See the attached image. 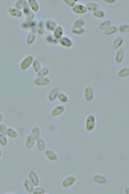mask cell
Here are the masks:
<instances>
[{
  "instance_id": "d6986e66",
  "label": "cell",
  "mask_w": 129,
  "mask_h": 194,
  "mask_svg": "<svg viewBox=\"0 0 129 194\" xmlns=\"http://www.w3.org/2000/svg\"><path fill=\"white\" fill-rule=\"evenodd\" d=\"M124 43V38L123 37H117L115 40H114L113 44H112V47H113L114 50H118L120 49V47L123 45Z\"/></svg>"
},
{
  "instance_id": "7402d4cb",
  "label": "cell",
  "mask_w": 129,
  "mask_h": 194,
  "mask_svg": "<svg viewBox=\"0 0 129 194\" xmlns=\"http://www.w3.org/2000/svg\"><path fill=\"white\" fill-rule=\"evenodd\" d=\"M31 135H32V137L35 138L36 141L41 138V137H40V135H41V131H40V127H39L38 125H36V126H33V127H32Z\"/></svg>"
},
{
  "instance_id": "f1b7e54d",
  "label": "cell",
  "mask_w": 129,
  "mask_h": 194,
  "mask_svg": "<svg viewBox=\"0 0 129 194\" xmlns=\"http://www.w3.org/2000/svg\"><path fill=\"white\" fill-rule=\"evenodd\" d=\"M6 136H9V137L12 138V139H16V138L19 137V133H17L14 129H8Z\"/></svg>"
},
{
  "instance_id": "2e32d148",
  "label": "cell",
  "mask_w": 129,
  "mask_h": 194,
  "mask_svg": "<svg viewBox=\"0 0 129 194\" xmlns=\"http://www.w3.org/2000/svg\"><path fill=\"white\" fill-rule=\"evenodd\" d=\"M27 3H28L29 8H30V10H31L33 13L38 12L39 11L38 1H36V0H27Z\"/></svg>"
},
{
  "instance_id": "f6af8a7d",
  "label": "cell",
  "mask_w": 129,
  "mask_h": 194,
  "mask_svg": "<svg viewBox=\"0 0 129 194\" xmlns=\"http://www.w3.org/2000/svg\"><path fill=\"white\" fill-rule=\"evenodd\" d=\"M2 120H3V114L2 113H0V123L2 122Z\"/></svg>"
},
{
  "instance_id": "277c9868",
  "label": "cell",
  "mask_w": 129,
  "mask_h": 194,
  "mask_svg": "<svg viewBox=\"0 0 129 194\" xmlns=\"http://www.w3.org/2000/svg\"><path fill=\"white\" fill-rule=\"evenodd\" d=\"M84 97H85L86 101L91 103V100L94 99V88L91 85H88L86 86L85 91H84Z\"/></svg>"
},
{
  "instance_id": "ffe728a7",
  "label": "cell",
  "mask_w": 129,
  "mask_h": 194,
  "mask_svg": "<svg viewBox=\"0 0 129 194\" xmlns=\"http://www.w3.org/2000/svg\"><path fill=\"white\" fill-rule=\"evenodd\" d=\"M117 32H118V30H117V26H115V25H111L110 27H108L107 29H104L103 30L105 36H112V34H116Z\"/></svg>"
},
{
  "instance_id": "83f0119b",
  "label": "cell",
  "mask_w": 129,
  "mask_h": 194,
  "mask_svg": "<svg viewBox=\"0 0 129 194\" xmlns=\"http://www.w3.org/2000/svg\"><path fill=\"white\" fill-rule=\"evenodd\" d=\"M111 25H112V22H111L110 19H107V21H103L100 25L98 26V29H99V30H104V29H107L108 27H110Z\"/></svg>"
},
{
  "instance_id": "8d00e7d4",
  "label": "cell",
  "mask_w": 129,
  "mask_h": 194,
  "mask_svg": "<svg viewBox=\"0 0 129 194\" xmlns=\"http://www.w3.org/2000/svg\"><path fill=\"white\" fill-rule=\"evenodd\" d=\"M71 30H72V32L74 34H83L85 32V29L84 28H72Z\"/></svg>"
},
{
  "instance_id": "3957f363",
  "label": "cell",
  "mask_w": 129,
  "mask_h": 194,
  "mask_svg": "<svg viewBox=\"0 0 129 194\" xmlns=\"http://www.w3.org/2000/svg\"><path fill=\"white\" fill-rule=\"evenodd\" d=\"M32 62H33V57L32 56L29 55V56L25 57V58L22 60V63H21V70H22V71H26V70L32 65Z\"/></svg>"
},
{
  "instance_id": "d4e9b609",
  "label": "cell",
  "mask_w": 129,
  "mask_h": 194,
  "mask_svg": "<svg viewBox=\"0 0 129 194\" xmlns=\"http://www.w3.org/2000/svg\"><path fill=\"white\" fill-rule=\"evenodd\" d=\"M9 14L14 16V17H21V16L23 15V12L22 11H19V10L15 9V8L13 6V8H10L9 9Z\"/></svg>"
},
{
  "instance_id": "9c48e42d",
  "label": "cell",
  "mask_w": 129,
  "mask_h": 194,
  "mask_svg": "<svg viewBox=\"0 0 129 194\" xmlns=\"http://www.w3.org/2000/svg\"><path fill=\"white\" fill-rule=\"evenodd\" d=\"M124 58H125V50L120 47V49L117 50L116 54H115V62H116L117 64H122Z\"/></svg>"
},
{
  "instance_id": "7a4b0ae2",
  "label": "cell",
  "mask_w": 129,
  "mask_h": 194,
  "mask_svg": "<svg viewBox=\"0 0 129 194\" xmlns=\"http://www.w3.org/2000/svg\"><path fill=\"white\" fill-rule=\"evenodd\" d=\"M51 83V80L46 77H37L33 79V84L37 86H46Z\"/></svg>"
},
{
  "instance_id": "4316f807",
  "label": "cell",
  "mask_w": 129,
  "mask_h": 194,
  "mask_svg": "<svg viewBox=\"0 0 129 194\" xmlns=\"http://www.w3.org/2000/svg\"><path fill=\"white\" fill-rule=\"evenodd\" d=\"M117 75H118L120 78H127L129 75V68L128 67H125V68L120 69V71L117 72Z\"/></svg>"
},
{
  "instance_id": "5bb4252c",
  "label": "cell",
  "mask_w": 129,
  "mask_h": 194,
  "mask_svg": "<svg viewBox=\"0 0 129 194\" xmlns=\"http://www.w3.org/2000/svg\"><path fill=\"white\" fill-rule=\"evenodd\" d=\"M35 138L32 137V135H28L27 136V138H26V141H25V146H26V149H28V150H30V149H32V147L35 146Z\"/></svg>"
},
{
  "instance_id": "7bdbcfd3",
  "label": "cell",
  "mask_w": 129,
  "mask_h": 194,
  "mask_svg": "<svg viewBox=\"0 0 129 194\" xmlns=\"http://www.w3.org/2000/svg\"><path fill=\"white\" fill-rule=\"evenodd\" d=\"M104 2L108 3V4H113V3H115L116 1H115V0H104Z\"/></svg>"
},
{
  "instance_id": "ba28073f",
  "label": "cell",
  "mask_w": 129,
  "mask_h": 194,
  "mask_svg": "<svg viewBox=\"0 0 129 194\" xmlns=\"http://www.w3.org/2000/svg\"><path fill=\"white\" fill-rule=\"evenodd\" d=\"M58 42L60 43V45L63 47H67V49H70V47H73V42L71 39H69V38H67V37H61L58 40Z\"/></svg>"
},
{
  "instance_id": "603a6c76",
  "label": "cell",
  "mask_w": 129,
  "mask_h": 194,
  "mask_svg": "<svg viewBox=\"0 0 129 194\" xmlns=\"http://www.w3.org/2000/svg\"><path fill=\"white\" fill-rule=\"evenodd\" d=\"M37 148H38V150L40 151V152L45 151V148H46V142H45V140H44L43 138H40V139L37 140Z\"/></svg>"
},
{
  "instance_id": "484cf974",
  "label": "cell",
  "mask_w": 129,
  "mask_h": 194,
  "mask_svg": "<svg viewBox=\"0 0 129 194\" xmlns=\"http://www.w3.org/2000/svg\"><path fill=\"white\" fill-rule=\"evenodd\" d=\"M85 6L86 9H87V11H91V12H95V11L99 10V6L95 2H88Z\"/></svg>"
},
{
  "instance_id": "52a82bcc",
  "label": "cell",
  "mask_w": 129,
  "mask_h": 194,
  "mask_svg": "<svg viewBox=\"0 0 129 194\" xmlns=\"http://www.w3.org/2000/svg\"><path fill=\"white\" fill-rule=\"evenodd\" d=\"M63 111H65V106L63 105H58V106L54 107L52 111H51V116L53 118H56V116H59L60 114H63Z\"/></svg>"
},
{
  "instance_id": "836d02e7",
  "label": "cell",
  "mask_w": 129,
  "mask_h": 194,
  "mask_svg": "<svg viewBox=\"0 0 129 194\" xmlns=\"http://www.w3.org/2000/svg\"><path fill=\"white\" fill-rule=\"evenodd\" d=\"M93 15H94L95 17H97V19H103L104 16H105V13H104V11L99 9V10H97V11L93 12Z\"/></svg>"
},
{
  "instance_id": "e0dca14e",
  "label": "cell",
  "mask_w": 129,
  "mask_h": 194,
  "mask_svg": "<svg viewBox=\"0 0 129 194\" xmlns=\"http://www.w3.org/2000/svg\"><path fill=\"white\" fill-rule=\"evenodd\" d=\"M53 32H54L53 37L55 38L56 40H59L60 38L63 37V28L61 27V26H57Z\"/></svg>"
},
{
  "instance_id": "8992f818",
  "label": "cell",
  "mask_w": 129,
  "mask_h": 194,
  "mask_svg": "<svg viewBox=\"0 0 129 194\" xmlns=\"http://www.w3.org/2000/svg\"><path fill=\"white\" fill-rule=\"evenodd\" d=\"M76 182V177H73V176H68V177H66V178L63 180L61 185H63V188H69V187H71V185H74Z\"/></svg>"
},
{
  "instance_id": "f546056e",
  "label": "cell",
  "mask_w": 129,
  "mask_h": 194,
  "mask_svg": "<svg viewBox=\"0 0 129 194\" xmlns=\"http://www.w3.org/2000/svg\"><path fill=\"white\" fill-rule=\"evenodd\" d=\"M57 99H59L61 103H66L69 101V97L67 96V94L63 93V92H59V93H58V96H57Z\"/></svg>"
},
{
  "instance_id": "5b68a950",
  "label": "cell",
  "mask_w": 129,
  "mask_h": 194,
  "mask_svg": "<svg viewBox=\"0 0 129 194\" xmlns=\"http://www.w3.org/2000/svg\"><path fill=\"white\" fill-rule=\"evenodd\" d=\"M28 179L33 183L35 187H38L39 183H40V180H39L38 175H37V172H36L33 169H31V170L28 172Z\"/></svg>"
},
{
  "instance_id": "8fae6325",
  "label": "cell",
  "mask_w": 129,
  "mask_h": 194,
  "mask_svg": "<svg viewBox=\"0 0 129 194\" xmlns=\"http://www.w3.org/2000/svg\"><path fill=\"white\" fill-rule=\"evenodd\" d=\"M93 180H94L96 183H98V185H107L108 183V179L102 175L93 176Z\"/></svg>"
},
{
  "instance_id": "9a60e30c",
  "label": "cell",
  "mask_w": 129,
  "mask_h": 194,
  "mask_svg": "<svg viewBox=\"0 0 129 194\" xmlns=\"http://www.w3.org/2000/svg\"><path fill=\"white\" fill-rule=\"evenodd\" d=\"M45 157H47V160L52 161V162L58 161V155L53 150H45Z\"/></svg>"
},
{
  "instance_id": "d590c367",
  "label": "cell",
  "mask_w": 129,
  "mask_h": 194,
  "mask_svg": "<svg viewBox=\"0 0 129 194\" xmlns=\"http://www.w3.org/2000/svg\"><path fill=\"white\" fill-rule=\"evenodd\" d=\"M0 144H1L2 147H6V146H8V139H6V135L0 134Z\"/></svg>"
},
{
  "instance_id": "d6a6232c",
  "label": "cell",
  "mask_w": 129,
  "mask_h": 194,
  "mask_svg": "<svg viewBox=\"0 0 129 194\" xmlns=\"http://www.w3.org/2000/svg\"><path fill=\"white\" fill-rule=\"evenodd\" d=\"M117 30L120 32L122 34H128L129 32V25H127V24H123V25H120V27H117Z\"/></svg>"
},
{
  "instance_id": "74e56055",
  "label": "cell",
  "mask_w": 129,
  "mask_h": 194,
  "mask_svg": "<svg viewBox=\"0 0 129 194\" xmlns=\"http://www.w3.org/2000/svg\"><path fill=\"white\" fill-rule=\"evenodd\" d=\"M63 2L66 3L68 6H72L73 8L74 6H76V2H78V1H76V0H65Z\"/></svg>"
},
{
  "instance_id": "44dd1931",
  "label": "cell",
  "mask_w": 129,
  "mask_h": 194,
  "mask_svg": "<svg viewBox=\"0 0 129 194\" xmlns=\"http://www.w3.org/2000/svg\"><path fill=\"white\" fill-rule=\"evenodd\" d=\"M45 32V21L44 19H40L38 22V26H37V32L39 34H43Z\"/></svg>"
},
{
  "instance_id": "ee69618b",
  "label": "cell",
  "mask_w": 129,
  "mask_h": 194,
  "mask_svg": "<svg viewBox=\"0 0 129 194\" xmlns=\"http://www.w3.org/2000/svg\"><path fill=\"white\" fill-rule=\"evenodd\" d=\"M124 193H126V194L129 193V188H128V187H126V188H125V192H124Z\"/></svg>"
},
{
  "instance_id": "4dcf8cb0",
  "label": "cell",
  "mask_w": 129,
  "mask_h": 194,
  "mask_svg": "<svg viewBox=\"0 0 129 194\" xmlns=\"http://www.w3.org/2000/svg\"><path fill=\"white\" fill-rule=\"evenodd\" d=\"M32 67H33V70L36 71V73H38L42 69L41 63H40L38 60H33V62H32Z\"/></svg>"
},
{
  "instance_id": "60d3db41",
  "label": "cell",
  "mask_w": 129,
  "mask_h": 194,
  "mask_svg": "<svg viewBox=\"0 0 129 194\" xmlns=\"http://www.w3.org/2000/svg\"><path fill=\"white\" fill-rule=\"evenodd\" d=\"M23 3H24V0H19V1H17V2L15 3V6H14V8L21 11V9H22V8H23Z\"/></svg>"
},
{
  "instance_id": "ab89813d",
  "label": "cell",
  "mask_w": 129,
  "mask_h": 194,
  "mask_svg": "<svg viewBox=\"0 0 129 194\" xmlns=\"http://www.w3.org/2000/svg\"><path fill=\"white\" fill-rule=\"evenodd\" d=\"M6 133H8V127L6 125H3V124H0V134L6 136Z\"/></svg>"
},
{
  "instance_id": "7c38bea8",
  "label": "cell",
  "mask_w": 129,
  "mask_h": 194,
  "mask_svg": "<svg viewBox=\"0 0 129 194\" xmlns=\"http://www.w3.org/2000/svg\"><path fill=\"white\" fill-rule=\"evenodd\" d=\"M72 11L76 14H85L87 12V9H86L85 6L83 4H76L72 8Z\"/></svg>"
},
{
  "instance_id": "1f68e13d",
  "label": "cell",
  "mask_w": 129,
  "mask_h": 194,
  "mask_svg": "<svg viewBox=\"0 0 129 194\" xmlns=\"http://www.w3.org/2000/svg\"><path fill=\"white\" fill-rule=\"evenodd\" d=\"M36 41V34L35 32H29L28 37H27V39H26V42H27V44L28 45H31L33 42Z\"/></svg>"
},
{
  "instance_id": "e575fe53",
  "label": "cell",
  "mask_w": 129,
  "mask_h": 194,
  "mask_svg": "<svg viewBox=\"0 0 129 194\" xmlns=\"http://www.w3.org/2000/svg\"><path fill=\"white\" fill-rule=\"evenodd\" d=\"M48 73H50L48 68H47V67H44V68H42L41 70L37 73V77H46Z\"/></svg>"
},
{
  "instance_id": "cb8c5ba5",
  "label": "cell",
  "mask_w": 129,
  "mask_h": 194,
  "mask_svg": "<svg viewBox=\"0 0 129 194\" xmlns=\"http://www.w3.org/2000/svg\"><path fill=\"white\" fill-rule=\"evenodd\" d=\"M86 21L84 19H78L74 21L73 23V27L72 28H83V26L85 25Z\"/></svg>"
},
{
  "instance_id": "b9f144b4",
  "label": "cell",
  "mask_w": 129,
  "mask_h": 194,
  "mask_svg": "<svg viewBox=\"0 0 129 194\" xmlns=\"http://www.w3.org/2000/svg\"><path fill=\"white\" fill-rule=\"evenodd\" d=\"M47 41H48V42H51V41H52V42H53L54 44H57L58 43V40H56V39H55V38H51V36H48V37H47V39H46Z\"/></svg>"
},
{
  "instance_id": "bcb514c9",
  "label": "cell",
  "mask_w": 129,
  "mask_h": 194,
  "mask_svg": "<svg viewBox=\"0 0 129 194\" xmlns=\"http://www.w3.org/2000/svg\"><path fill=\"white\" fill-rule=\"evenodd\" d=\"M2 157V149H1V148H0V157Z\"/></svg>"
},
{
  "instance_id": "ac0fdd59",
  "label": "cell",
  "mask_w": 129,
  "mask_h": 194,
  "mask_svg": "<svg viewBox=\"0 0 129 194\" xmlns=\"http://www.w3.org/2000/svg\"><path fill=\"white\" fill-rule=\"evenodd\" d=\"M56 27H57V24L54 22V21H52V19L45 21V28H46L48 32H54Z\"/></svg>"
},
{
  "instance_id": "4fadbf2b",
  "label": "cell",
  "mask_w": 129,
  "mask_h": 194,
  "mask_svg": "<svg viewBox=\"0 0 129 194\" xmlns=\"http://www.w3.org/2000/svg\"><path fill=\"white\" fill-rule=\"evenodd\" d=\"M58 93H59V90L57 88H53L48 93V96H47V99L50 101H54V100L57 99V96H58Z\"/></svg>"
},
{
  "instance_id": "f35d334b",
  "label": "cell",
  "mask_w": 129,
  "mask_h": 194,
  "mask_svg": "<svg viewBox=\"0 0 129 194\" xmlns=\"http://www.w3.org/2000/svg\"><path fill=\"white\" fill-rule=\"evenodd\" d=\"M33 193L35 194H44L46 193V190L44 188H36L35 190H33Z\"/></svg>"
},
{
  "instance_id": "6da1fadb",
  "label": "cell",
  "mask_w": 129,
  "mask_h": 194,
  "mask_svg": "<svg viewBox=\"0 0 129 194\" xmlns=\"http://www.w3.org/2000/svg\"><path fill=\"white\" fill-rule=\"evenodd\" d=\"M95 126H96V119L93 114H89L86 119V131H93L95 129Z\"/></svg>"
},
{
  "instance_id": "30bf717a",
  "label": "cell",
  "mask_w": 129,
  "mask_h": 194,
  "mask_svg": "<svg viewBox=\"0 0 129 194\" xmlns=\"http://www.w3.org/2000/svg\"><path fill=\"white\" fill-rule=\"evenodd\" d=\"M24 188H25L27 193L32 194L33 193V190H35V185H33V183L29 179H25L24 180Z\"/></svg>"
}]
</instances>
